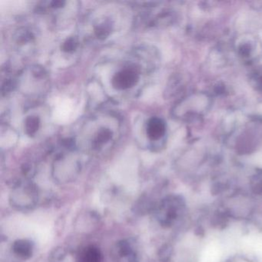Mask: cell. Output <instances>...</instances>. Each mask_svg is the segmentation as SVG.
<instances>
[{
  "instance_id": "cell-1",
  "label": "cell",
  "mask_w": 262,
  "mask_h": 262,
  "mask_svg": "<svg viewBox=\"0 0 262 262\" xmlns=\"http://www.w3.org/2000/svg\"><path fill=\"white\" fill-rule=\"evenodd\" d=\"M139 80V73L136 66H127L116 73L112 79L113 88L120 91L134 87Z\"/></svg>"
},
{
  "instance_id": "cell-2",
  "label": "cell",
  "mask_w": 262,
  "mask_h": 262,
  "mask_svg": "<svg viewBox=\"0 0 262 262\" xmlns=\"http://www.w3.org/2000/svg\"><path fill=\"white\" fill-rule=\"evenodd\" d=\"M147 136L153 142L162 139L166 133V124L163 119L152 117L148 120L146 128Z\"/></svg>"
},
{
  "instance_id": "cell-3",
  "label": "cell",
  "mask_w": 262,
  "mask_h": 262,
  "mask_svg": "<svg viewBox=\"0 0 262 262\" xmlns=\"http://www.w3.org/2000/svg\"><path fill=\"white\" fill-rule=\"evenodd\" d=\"M238 51L241 56L245 59H250L254 56V53L256 54V49L258 48L259 42L253 38L250 37L249 39H245L239 42Z\"/></svg>"
},
{
  "instance_id": "cell-4",
  "label": "cell",
  "mask_w": 262,
  "mask_h": 262,
  "mask_svg": "<svg viewBox=\"0 0 262 262\" xmlns=\"http://www.w3.org/2000/svg\"><path fill=\"white\" fill-rule=\"evenodd\" d=\"M113 137V131L110 128H104V127L99 128L96 133L94 139H93V148H96V149L102 148L104 145L108 143L112 140Z\"/></svg>"
},
{
  "instance_id": "cell-5",
  "label": "cell",
  "mask_w": 262,
  "mask_h": 262,
  "mask_svg": "<svg viewBox=\"0 0 262 262\" xmlns=\"http://www.w3.org/2000/svg\"><path fill=\"white\" fill-rule=\"evenodd\" d=\"M79 262H102V254L96 247H87L81 253Z\"/></svg>"
},
{
  "instance_id": "cell-6",
  "label": "cell",
  "mask_w": 262,
  "mask_h": 262,
  "mask_svg": "<svg viewBox=\"0 0 262 262\" xmlns=\"http://www.w3.org/2000/svg\"><path fill=\"white\" fill-rule=\"evenodd\" d=\"M40 125V120L37 116H31L25 121L26 133L28 136H33L37 133Z\"/></svg>"
},
{
  "instance_id": "cell-7",
  "label": "cell",
  "mask_w": 262,
  "mask_h": 262,
  "mask_svg": "<svg viewBox=\"0 0 262 262\" xmlns=\"http://www.w3.org/2000/svg\"><path fill=\"white\" fill-rule=\"evenodd\" d=\"M112 25L108 22L99 24L95 28V34L99 39H105L111 34Z\"/></svg>"
},
{
  "instance_id": "cell-8",
  "label": "cell",
  "mask_w": 262,
  "mask_h": 262,
  "mask_svg": "<svg viewBox=\"0 0 262 262\" xmlns=\"http://www.w3.org/2000/svg\"><path fill=\"white\" fill-rule=\"evenodd\" d=\"M16 40L19 43H27L34 38L33 33L27 30H19L16 33Z\"/></svg>"
},
{
  "instance_id": "cell-9",
  "label": "cell",
  "mask_w": 262,
  "mask_h": 262,
  "mask_svg": "<svg viewBox=\"0 0 262 262\" xmlns=\"http://www.w3.org/2000/svg\"><path fill=\"white\" fill-rule=\"evenodd\" d=\"M15 251L21 255H29L31 253V246L27 242H19L15 245Z\"/></svg>"
},
{
  "instance_id": "cell-10",
  "label": "cell",
  "mask_w": 262,
  "mask_h": 262,
  "mask_svg": "<svg viewBox=\"0 0 262 262\" xmlns=\"http://www.w3.org/2000/svg\"><path fill=\"white\" fill-rule=\"evenodd\" d=\"M251 80L255 88L262 90V68L254 71L251 75Z\"/></svg>"
},
{
  "instance_id": "cell-11",
  "label": "cell",
  "mask_w": 262,
  "mask_h": 262,
  "mask_svg": "<svg viewBox=\"0 0 262 262\" xmlns=\"http://www.w3.org/2000/svg\"><path fill=\"white\" fill-rule=\"evenodd\" d=\"M78 42L76 38L70 37L66 40L62 46V50L67 53L74 51L77 48Z\"/></svg>"
},
{
  "instance_id": "cell-12",
  "label": "cell",
  "mask_w": 262,
  "mask_h": 262,
  "mask_svg": "<svg viewBox=\"0 0 262 262\" xmlns=\"http://www.w3.org/2000/svg\"><path fill=\"white\" fill-rule=\"evenodd\" d=\"M64 4H65V2H63V1H53L51 3L52 7L56 9L60 8Z\"/></svg>"
}]
</instances>
